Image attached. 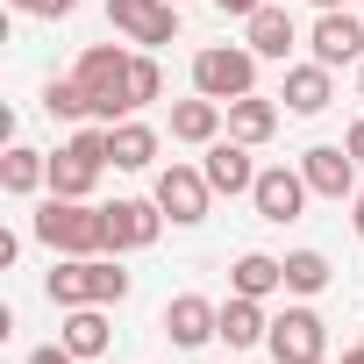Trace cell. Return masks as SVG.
Returning a JSON list of instances; mask_svg holds the SVG:
<instances>
[{
	"instance_id": "1",
	"label": "cell",
	"mask_w": 364,
	"mask_h": 364,
	"mask_svg": "<svg viewBox=\"0 0 364 364\" xmlns=\"http://www.w3.org/2000/svg\"><path fill=\"white\" fill-rule=\"evenodd\" d=\"M43 293H50V307H114V300H129V272L107 250L100 257H58Z\"/></svg>"
},
{
	"instance_id": "2",
	"label": "cell",
	"mask_w": 364,
	"mask_h": 364,
	"mask_svg": "<svg viewBox=\"0 0 364 364\" xmlns=\"http://www.w3.org/2000/svg\"><path fill=\"white\" fill-rule=\"evenodd\" d=\"M36 243L58 250V257H100L107 250V208H86V200L50 193L36 208Z\"/></svg>"
},
{
	"instance_id": "3",
	"label": "cell",
	"mask_w": 364,
	"mask_h": 364,
	"mask_svg": "<svg viewBox=\"0 0 364 364\" xmlns=\"http://www.w3.org/2000/svg\"><path fill=\"white\" fill-rule=\"evenodd\" d=\"M79 86H86V100H93V122H129L136 107H129V50L122 43H93L86 58H79V72H72Z\"/></svg>"
},
{
	"instance_id": "4",
	"label": "cell",
	"mask_w": 364,
	"mask_h": 364,
	"mask_svg": "<svg viewBox=\"0 0 364 364\" xmlns=\"http://www.w3.org/2000/svg\"><path fill=\"white\" fill-rule=\"evenodd\" d=\"M193 93H208V100H243V93H257V50L250 43H208L200 58H193Z\"/></svg>"
},
{
	"instance_id": "5",
	"label": "cell",
	"mask_w": 364,
	"mask_h": 364,
	"mask_svg": "<svg viewBox=\"0 0 364 364\" xmlns=\"http://www.w3.org/2000/svg\"><path fill=\"white\" fill-rule=\"evenodd\" d=\"M150 200L164 208V222L193 229V222H208V200H215V186H208V171H200V164H164Z\"/></svg>"
},
{
	"instance_id": "6",
	"label": "cell",
	"mask_w": 364,
	"mask_h": 364,
	"mask_svg": "<svg viewBox=\"0 0 364 364\" xmlns=\"http://www.w3.org/2000/svg\"><path fill=\"white\" fill-rule=\"evenodd\" d=\"M264 350H272L279 364H314V357L328 350V321H321L314 307H286V314H272Z\"/></svg>"
},
{
	"instance_id": "7",
	"label": "cell",
	"mask_w": 364,
	"mask_h": 364,
	"mask_svg": "<svg viewBox=\"0 0 364 364\" xmlns=\"http://www.w3.org/2000/svg\"><path fill=\"white\" fill-rule=\"evenodd\" d=\"M107 22L129 43H178V0H107Z\"/></svg>"
},
{
	"instance_id": "8",
	"label": "cell",
	"mask_w": 364,
	"mask_h": 364,
	"mask_svg": "<svg viewBox=\"0 0 364 364\" xmlns=\"http://www.w3.org/2000/svg\"><path fill=\"white\" fill-rule=\"evenodd\" d=\"M307 171L300 164H272V171H257V186H250V200H257V215L272 222V229H286V222H300V208H307Z\"/></svg>"
},
{
	"instance_id": "9",
	"label": "cell",
	"mask_w": 364,
	"mask_h": 364,
	"mask_svg": "<svg viewBox=\"0 0 364 364\" xmlns=\"http://www.w3.org/2000/svg\"><path fill=\"white\" fill-rule=\"evenodd\" d=\"M307 50H314V65H364V15H350V8H328L321 22H314V36H307Z\"/></svg>"
},
{
	"instance_id": "10",
	"label": "cell",
	"mask_w": 364,
	"mask_h": 364,
	"mask_svg": "<svg viewBox=\"0 0 364 364\" xmlns=\"http://www.w3.org/2000/svg\"><path fill=\"white\" fill-rule=\"evenodd\" d=\"M300 171H307V186L321 200H357V157H350V143H314L300 157Z\"/></svg>"
},
{
	"instance_id": "11",
	"label": "cell",
	"mask_w": 364,
	"mask_h": 364,
	"mask_svg": "<svg viewBox=\"0 0 364 364\" xmlns=\"http://www.w3.org/2000/svg\"><path fill=\"white\" fill-rule=\"evenodd\" d=\"M164 336H171L178 350H200V343L222 336V307L200 300V293H178V300H164Z\"/></svg>"
},
{
	"instance_id": "12",
	"label": "cell",
	"mask_w": 364,
	"mask_h": 364,
	"mask_svg": "<svg viewBox=\"0 0 364 364\" xmlns=\"http://www.w3.org/2000/svg\"><path fill=\"white\" fill-rule=\"evenodd\" d=\"M164 229L157 200H107V250H150Z\"/></svg>"
},
{
	"instance_id": "13",
	"label": "cell",
	"mask_w": 364,
	"mask_h": 364,
	"mask_svg": "<svg viewBox=\"0 0 364 364\" xmlns=\"http://www.w3.org/2000/svg\"><path fill=\"white\" fill-rule=\"evenodd\" d=\"M200 171H208V186H215V193H229V200L257 186V164H250V143H236V136H215V143H208V164H200Z\"/></svg>"
},
{
	"instance_id": "14",
	"label": "cell",
	"mask_w": 364,
	"mask_h": 364,
	"mask_svg": "<svg viewBox=\"0 0 364 364\" xmlns=\"http://www.w3.org/2000/svg\"><path fill=\"white\" fill-rule=\"evenodd\" d=\"M58 343H65L79 364H93V357H107L114 328H107V314H100V307H65V321H58Z\"/></svg>"
},
{
	"instance_id": "15",
	"label": "cell",
	"mask_w": 364,
	"mask_h": 364,
	"mask_svg": "<svg viewBox=\"0 0 364 364\" xmlns=\"http://www.w3.org/2000/svg\"><path fill=\"white\" fill-rule=\"evenodd\" d=\"M272 336V314H264V300H250V293H229L222 300V343L229 350H257Z\"/></svg>"
},
{
	"instance_id": "16",
	"label": "cell",
	"mask_w": 364,
	"mask_h": 364,
	"mask_svg": "<svg viewBox=\"0 0 364 364\" xmlns=\"http://www.w3.org/2000/svg\"><path fill=\"white\" fill-rule=\"evenodd\" d=\"M222 129H229V107L208 100V93H193V100H178V107H171V136H178V143H200V150H208Z\"/></svg>"
},
{
	"instance_id": "17",
	"label": "cell",
	"mask_w": 364,
	"mask_h": 364,
	"mask_svg": "<svg viewBox=\"0 0 364 364\" xmlns=\"http://www.w3.org/2000/svg\"><path fill=\"white\" fill-rule=\"evenodd\" d=\"M229 136L236 143H272L279 136V100H264V93H243V100H229Z\"/></svg>"
},
{
	"instance_id": "18",
	"label": "cell",
	"mask_w": 364,
	"mask_h": 364,
	"mask_svg": "<svg viewBox=\"0 0 364 364\" xmlns=\"http://www.w3.org/2000/svg\"><path fill=\"white\" fill-rule=\"evenodd\" d=\"M150 157H157V129L150 122H114L107 129V164L114 171H150Z\"/></svg>"
},
{
	"instance_id": "19",
	"label": "cell",
	"mask_w": 364,
	"mask_h": 364,
	"mask_svg": "<svg viewBox=\"0 0 364 364\" xmlns=\"http://www.w3.org/2000/svg\"><path fill=\"white\" fill-rule=\"evenodd\" d=\"M243 43H250L257 58H279V65H286V58H293V43H300V29H293V15H286V8H257Z\"/></svg>"
},
{
	"instance_id": "20",
	"label": "cell",
	"mask_w": 364,
	"mask_h": 364,
	"mask_svg": "<svg viewBox=\"0 0 364 364\" xmlns=\"http://www.w3.org/2000/svg\"><path fill=\"white\" fill-rule=\"evenodd\" d=\"M293 114H321L328 100H336V86H328V65H286V93H279Z\"/></svg>"
},
{
	"instance_id": "21",
	"label": "cell",
	"mask_w": 364,
	"mask_h": 364,
	"mask_svg": "<svg viewBox=\"0 0 364 364\" xmlns=\"http://www.w3.org/2000/svg\"><path fill=\"white\" fill-rule=\"evenodd\" d=\"M229 286H236V293H250V300H272V293H286V257L243 250V257H236V272H229Z\"/></svg>"
},
{
	"instance_id": "22",
	"label": "cell",
	"mask_w": 364,
	"mask_h": 364,
	"mask_svg": "<svg viewBox=\"0 0 364 364\" xmlns=\"http://www.w3.org/2000/svg\"><path fill=\"white\" fill-rule=\"evenodd\" d=\"M0 186H8V193H36V186H50V157H36L29 143H8V157H0Z\"/></svg>"
},
{
	"instance_id": "23",
	"label": "cell",
	"mask_w": 364,
	"mask_h": 364,
	"mask_svg": "<svg viewBox=\"0 0 364 364\" xmlns=\"http://www.w3.org/2000/svg\"><path fill=\"white\" fill-rule=\"evenodd\" d=\"M328 279H336V272H328L321 250H293V257H286V293H321Z\"/></svg>"
},
{
	"instance_id": "24",
	"label": "cell",
	"mask_w": 364,
	"mask_h": 364,
	"mask_svg": "<svg viewBox=\"0 0 364 364\" xmlns=\"http://www.w3.org/2000/svg\"><path fill=\"white\" fill-rule=\"evenodd\" d=\"M43 107H50V114H65V122L93 114V100H86V86H79V79H50V86H43Z\"/></svg>"
},
{
	"instance_id": "25",
	"label": "cell",
	"mask_w": 364,
	"mask_h": 364,
	"mask_svg": "<svg viewBox=\"0 0 364 364\" xmlns=\"http://www.w3.org/2000/svg\"><path fill=\"white\" fill-rule=\"evenodd\" d=\"M164 93V72H157V58H129V107H150Z\"/></svg>"
},
{
	"instance_id": "26",
	"label": "cell",
	"mask_w": 364,
	"mask_h": 364,
	"mask_svg": "<svg viewBox=\"0 0 364 364\" xmlns=\"http://www.w3.org/2000/svg\"><path fill=\"white\" fill-rule=\"evenodd\" d=\"M8 8H15V15H43V22H65V15L79 8V0H8Z\"/></svg>"
},
{
	"instance_id": "27",
	"label": "cell",
	"mask_w": 364,
	"mask_h": 364,
	"mask_svg": "<svg viewBox=\"0 0 364 364\" xmlns=\"http://www.w3.org/2000/svg\"><path fill=\"white\" fill-rule=\"evenodd\" d=\"M29 364H79L65 343H43V350H29Z\"/></svg>"
},
{
	"instance_id": "28",
	"label": "cell",
	"mask_w": 364,
	"mask_h": 364,
	"mask_svg": "<svg viewBox=\"0 0 364 364\" xmlns=\"http://www.w3.org/2000/svg\"><path fill=\"white\" fill-rule=\"evenodd\" d=\"M215 8H222V15H243V22H250V15L264 8V0H215Z\"/></svg>"
},
{
	"instance_id": "29",
	"label": "cell",
	"mask_w": 364,
	"mask_h": 364,
	"mask_svg": "<svg viewBox=\"0 0 364 364\" xmlns=\"http://www.w3.org/2000/svg\"><path fill=\"white\" fill-rule=\"evenodd\" d=\"M343 143H350V157H357V164H364V122H357V129H350V136H343Z\"/></svg>"
},
{
	"instance_id": "30",
	"label": "cell",
	"mask_w": 364,
	"mask_h": 364,
	"mask_svg": "<svg viewBox=\"0 0 364 364\" xmlns=\"http://www.w3.org/2000/svg\"><path fill=\"white\" fill-rule=\"evenodd\" d=\"M343 364H364V343H350V350H343Z\"/></svg>"
},
{
	"instance_id": "31",
	"label": "cell",
	"mask_w": 364,
	"mask_h": 364,
	"mask_svg": "<svg viewBox=\"0 0 364 364\" xmlns=\"http://www.w3.org/2000/svg\"><path fill=\"white\" fill-rule=\"evenodd\" d=\"M350 222H357V236H364V186H357V215H350Z\"/></svg>"
},
{
	"instance_id": "32",
	"label": "cell",
	"mask_w": 364,
	"mask_h": 364,
	"mask_svg": "<svg viewBox=\"0 0 364 364\" xmlns=\"http://www.w3.org/2000/svg\"><path fill=\"white\" fill-rule=\"evenodd\" d=\"M314 8H321V15H328V8H357V0H314Z\"/></svg>"
},
{
	"instance_id": "33",
	"label": "cell",
	"mask_w": 364,
	"mask_h": 364,
	"mask_svg": "<svg viewBox=\"0 0 364 364\" xmlns=\"http://www.w3.org/2000/svg\"><path fill=\"white\" fill-rule=\"evenodd\" d=\"M357 93H364V72H357Z\"/></svg>"
},
{
	"instance_id": "34",
	"label": "cell",
	"mask_w": 364,
	"mask_h": 364,
	"mask_svg": "<svg viewBox=\"0 0 364 364\" xmlns=\"http://www.w3.org/2000/svg\"><path fill=\"white\" fill-rule=\"evenodd\" d=\"M314 364H328V357H314Z\"/></svg>"
}]
</instances>
